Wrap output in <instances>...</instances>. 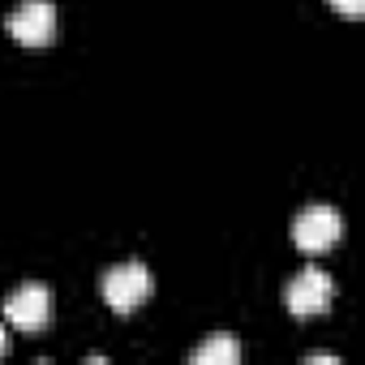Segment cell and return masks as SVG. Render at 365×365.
<instances>
[{
	"label": "cell",
	"mask_w": 365,
	"mask_h": 365,
	"mask_svg": "<svg viewBox=\"0 0 365 365\" xmlns=\"http://www.w3.org/2000/svg\"><path fill=\"white\" fill-rule=\"evenodd\" d=\"M150 288H155V279H150V271H146L142 262H120V267H112V271L103 275V301H108V309H116V314L142 309V305L150 301Z\"/></svg>",
	"instance_id": "6da1fadb"
},
{
	"label": "cell",
	"mask_w": 365,
	"mask_h": 365,
	"mask_svg": "<svg viewBox=\"0 0 365 365\" xmlns=\"http://www.w3.org/2000/svg\"><path fill=\"white\" fill-rule=\"evenodd\" d=\"M5 318H9V327L14 331H22V335H39L43 327H48V318H52V297H48V288L43 284H18L9 297H5Z\"/></svg>",
	"instance_id": "7a4b0ae2"
},
{
	"label": "cell",
	"mask_w": 365,
	"mask_h": 365,
	"mask_svg": "<svg viewBox=\"0 0 365 365\" xmlns=\"http://www.w3.org/2000/svg\"><path fill=\"white\" fill-rule=\"evenodd\" d=\"M56 31H61V22H56V5H52V0H22V5L9 14V35L18 43H26V48L52 43Z\"/></svg>",
	"instance_id": "3957f363"
},
{
	"label": "cell",
	"mask_w": 365,
	"mask_h": 365,
	"mask_svg": "<svg viewBox=\"0 0 365 365\" xmlns=\"http://www.w3.org/2000/svg\"><path fill=\"white\" fill-rule=\"evenodd\" d=\"M339 237H344V220H339L335 207H305V211L292 220V241H297V250H305V254H322V250H331Z\"/></svg>",
	"instance_id": "277c9868"
},
{
	"label": "cell",
	"mask_w": 365,
	"mask_h": 365,
	"mask_svg": "<svg viewBox=\"0 0 365 365\" xmlns=\"http://www.w3.org/2000/svg\"><path fill=\"white\" fill-rule=\"evenodd\" d=\"M331 301H335V284H331V275L318 271V267L301 271V275L284 288V305H288V314H297V318H314V314L331 309Z\"/></svg>",
	"instance_id": "5b68a950"
},
{
	"label": "cell",
	"mask_w": 365,
	"mask_h": 365,
	"mask_svg": "<svg viewBox=\"0 0 365 365\" xmlns=\"http://www.w3.org/2000/svg\"><path fill=\"white\" fill-rule=\"evenodd\" d=\"M190 361H194V365H237V361H241V344H237L232 335H211L202 348L190 352Z\"/></svg>",
	"instance_id": "8992f818"
},
{
	"label": "cell",
	"mask_w": 365,
	"mask_h": 365,
	"mask_svg": "<svg viewBox=\"0 0 365 365\" xmlns=\"http://www.w3.org/2000/svg\"><path fill=\"white\" fill-rule=\"evenodd\" d=\"M331 9H339V14H348V18H361L365 14V0H327Z\"/></svg>",
	"instance_id": "52a82bcc"
},
{
	"label": "cell",
	"mask_w": 365,
	"mask_h": 365,
	"mask_svg": "<svg viewBox=\"0 0 365 365\" xmlns=\"http://www.w3.org/2000/svg\"><path fill=\"white\" fill-rule=\"evenodd\" d=\"M9 352V335H5V327H0V356Z\"/></svg>",
	"instance_id": "ba28073f"
}]
</instances>
